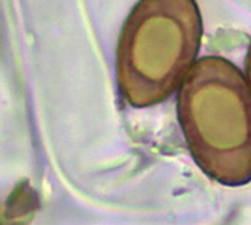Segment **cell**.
Segmentation results:
<instances>
[{"mask_svg": "<svg viewBox=\"0 0 251 225\" xmlns=\"http://www.w3.org/2000/svg\"><path fill=\"white\" fill-rule=\"evenodd\" d=\"M245 72H247V81L251 89V42H250V47L247 51V59H245Z\"/></svg>", "mask_w": 251, "mask_h": 225, "instance_id": "3957f363", "label": "cell"}, {"mask_svg": "<svg viewBox=\"0 0 251 225\" xmlns=\"http://www.w3.org/2000/svg\"><path fill=\"white\" fill-rule=\"evenodd\" d=\"M203 22L194 0H140L116 47V80L134 108L167 101L197 62Z\"/></svg>", "mask_w": 251, "mask_h": 225, "instance_id": "7a4b0ae2", "label": "cell"}, {"mask_svg": "<svg viewBox=\"0 0 251 225\" xmlns=\"http://www.w3.org/2000/svg\"><path fill=\"white\" fill-rule=\"evenodd\" d=\"M177 122L196 165L214 182H251V89L221 56L200 57L176 98Z\"/></svg>", "mask_w": 251, "mask_h": 225, "instance_id": "6da1fadb", "label": "cell"}]
</instances>
